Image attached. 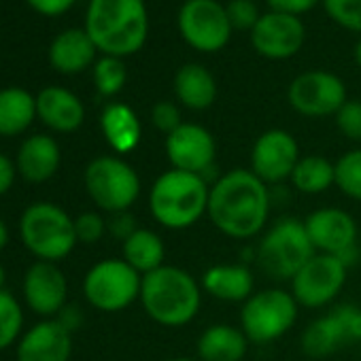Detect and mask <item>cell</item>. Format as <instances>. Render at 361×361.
<instances>
[{"label": "cell", "mask_w": 361, "mask_h": 361, "mask_svg": "<svg viewBox=\"0 0 361 361\" xmlns=\"http://www.w3.org/2000/svg\"><path fill=\"white\" fill-rule=\"evenodd\" d=\"M207 217L228 238H255L270 219V190L249 168L228 170L211 183Z\"/></svg>", "instance_id": "obj_1"}, {"label": "cell", "mask_w": 361, "mask_h": 361, "mask_svg": "<svg viewBox=\"0 0 361 361\" xmlns=\"http://www.w3.org/2000/svg\"><path fill=\"white\" fill-rule=\"evenodd\" d=\"M85 32L104 56L126 58L140 51L149 35L145 0H90Z\"/></svg>", "instance_id": "obj_2"}, {"label": "cell", "mask_w": 361, "mask_h": 361, "mask_svg": "<svg viewBox=\"0 0 361 361\" xmlns=\"http://www.w3.org/2000/svg\"><path fill=\"white\" fill-rule=\"evenodd\" d=\"M202 287L188 270L164 264L142 276L140 304L151 321L161 327H185L202 306Z\"/></svg>", "instance_id": "obj_3"}, {"label": "cell", "mask_w": 361, "mask_h": 361, "mask_svg": "<svg viewBox=\"0 0 361 361\" xmlns=\"http://www.w3.org/2000/svg\"><path fill=\"white\" fill-rule=\"evenodd\" d=\"M211 183L192 172L166 170L149 190V213L166 230H188L196 226L209 211Z\"/></svg>", "instance_id": "obj_4"}, {"label": "cell", "mask_w": 361, "mask_h": 361, "mask_svg": "<svg viewBox=\"0 0 361 361\" xmlns=\"http://www.w3.org/2000/svg\"><path fill=\"white\" fill-rule=\"evenodd\" d=\"M20 240L37 262L58 264L79 245L75 219L54 202H35L20 217Z\"/></svg>", "instance_id": "obj_5"}, {"label": "cell", "mask_w": 361, "mask_h": 361, "mask_svg": "<svg viewBox=\"0 0 361 361\" xmlns=\"http://www.w3.org/2000/svg\"><path fill=\"white\" fill-rule=\"evenodd\" d=\"M304 219L283 217L266 228L259 236L255 257L259 270L274 281H289L314 255Z\"/></svg>", "instance_id": "obj_6"}, {"label": "cell", "mask_w": 361, "mask_h": 361, "mask_svg": "<svg viewBox=\"0 0 361 361\" xmlns=\"http://www.w3.org/2000/svg\"><path fill=\"white\" fill-rule=\"evenodd\" d=\"M85 192L92 202L113 215L134 207L140 196V176L132 164L119 155H100L85 166Z\"/></svg>", "instance_id": "obj_7"}, {"label": "cell", "mask_w": 361, "mask_h": 361, "mask_svg": "<svg viewBox=\"0 0 361 361\" xmlns=\"http://www.w3.org/2000/svg\"><path fill=\"white\" fill-rule=\"evenodd\" d=\"M300 304L293 293L279 287L255 291L240 308V329L251 344H270L283 338L298 321Z\"/></svg>", "instance_id": "obj_8"}, {"label": "cell", "mask_w": 361, "mask_h": 361, "mask_svg": "<svg viewBox=\"0 0 361 361\" xmlns=\"http://www.w3.org/2000/svg\"><path fill=\"white\" fill-rule=\"evenodd\" d=\"M142 274L128 262L102 259L94 264L83 279V295L100 312H121L140 298Z\"/></svg>", "instance_id": "obj_9"}, {"label": "cell", "mask_w": 361, "mask_h": 361, "mask_svg": "<svg viewBox=\"0 0 361 361\" xmlns=\"http://www.w3.org/2000/svg\"><path fill=\"white\" fill-rule=\"evenodd\" d=\"M176 22L183 41L200 54L221 51L232 37L228 11L217 0H185Z\"/></svg>", "instance_id": "obj_10"}, {"label": "cell", "mask_w": 361, "mask_h": 361, "mask_svg": "<svg viewBox=\"0 0 361 361\" xmlns=\"http://www.w3.org/2000/svg\"><path fill=\"white\" fill-rule=\"evenodd\" d=\"M304 226L317 253L334 255L340 262H344L348 268L357 262L359 230L350 213L338 207H323L312 211L304 219Z\"/></svg>", "instance_id": "obj_11"}, {"label": "cell", "mask_w": 361, "mask_h": 361, "mask_svg": "<svg viewBox=\"0 0 361 361\" xmlns=\"http://www.w3.org/2000/svg\"><path fill=\"white\" fill-rule=\"evenodd\" d=\"M348 276V266L334 255L314 253L291 279V293L300 308H323L331 304Z\"/></svg>", "instance_id": "obj_12"}, {"label": "cell", "mask_w": 361, "mask_h": 361, "mask_svg": "<svg viewBox=\"0 0 361 361\" xmlns=\"http://www.w3.org/2000/svg\"><path fill=\"white\" fill-rule=\"evenodd\" d=\"M289 104L304 117L336 115L348 100L344 81L327 71H308L298 75L287 90Z\"/></svg>", "instance_id": "obj_13"}, {"label": "cell", "mask_w": 361, "mask_h": 361, "mask_svg": "<svg viewBox=\"0 0 361 361\" xmlns=\"http://www.w3.org/2000/svg\"><path fill=\"white\" fill-rule=\"evenodd\" d=\"M164 151L170 168L200 176H209L215 170L217 142L215 136L200 123H183L170 132L164 140ZM209 180V178H207Z\"/></svg>", "instance_id": "obj_14"}, {"label": "cell", "mask_w": 361, "mask_h": 361, "mask_svg": "<svg viewBox=\"0 0 361 361\" xmlns=\"http://www.w3.org/2000/svg\"><path fill=\"white\" fill-rule=\"evenodd\" d=\"M300 157V145L293 134L281 128H272L259 134V138L253 142L249 170L266 185H276L291 178Z\"/></svg>", "instance_id": "obj_15"}, {"label": "cell", "mask_w": 361, "mask_h": 361, "mask_svg": "<svg viewBox=\"0 0 361 361\" xmlns=\"http://www.w3.org/2000/svg\"><path fill=\"white\" fill-rule=\"evenodd\" d=\"M306 39V30L300 18L287 13H264L251 30V43L255 51L270 60H287L295 56Z\"/></svg>", "instance_id": "obj_16"}, {"label": "cell", "mask_w": 361, "mask_h": 361, "mask_svg": "<svg viewBox=\"0 0 361 361\" xmlns=\"http://www.w3.org/2000/svg\"><path fill=\"white\" fill-rule=\"evenodd\" d=\"M28 308L45 319H54L68 304V281L58 264L35 262L22 283Z\"/></svg>", "instance_id": "obj_17"}, {"label": "cell", "mask_w": 361, "mask_h": 361, "mask_svg": "<svg viewBox=\"0 0 361 361\" xmlns=\"http://www.w3.org/2000/svg\"><path fill=\"white\" fill-rule=\"evenodd\" d=\"M73 355V334L56 319H43L22 334L16 357L18 361H68Z\"/></svg>", "instance_id": "obj_18"}, {"label": "cell", "mask_w": 361, "mask_h": 361, "mask_svg": "<svg viewBox=\"0 0 361 361\" xmlns=\"http://www.w3.org/2000/svg\"><path fill=\"white\" fill-rule=\"evenodd\" d=\"M37 117L54 132L71 134L85 121V106L71 90L49 85L37 94Z\"/></svg>", "instance_id": "obj_19"}, {"label": "cell", "mask_w": 361, "mask_h": 361, "mask_svg": "<svg viewBox=\"0 0 361 361\" xmlns=\"http://www.w3.org/2000/svg\"><path fill=\"white\" fill-rule=\"evenodd\" d=\"M62 164V149L58 140L49 134H35L26 138L16 157L18 174L28 183H45L56 176Z\"/></svg>", "instance_id": "obj_20"}, {"label": "cell", "mask_w": 361, "mask_h": 361, "mask_svg": "<svg viewBox=\"0 0 361 361\" xmlns=\"http://www.w3.org/2000/svg\"><path fill=\"white\" fill-rule=\"evenodd\" d=\"M200 287L215 300L243 304L255 293V274L247 264H215L204 270Z\"/></svg>", "instance_id": "obj_21"}, {"label": "cell", "mask_w": 361, "mask_h": 361, "mask_svg": "<svg viewBox=\"0 0 361 361\" xmlns=\"http://www.w3.org/2000/svg\"><path fill=\"white\" fill-rule=\"evenodd\" d=\"M245 331L230 323H213L196 342V357L200 361H243L249 350Z\"/></svg>", "instance_id": "obj_22"}, {"label": "cell", "mask_w": 361, "mask_h": 361, "mask_svg": "<svg viewBox=\"0 0 361 361\" xmlns=\"http://www.w3.org/2000/svg\"><path fill=\"white\" fill-rule=\"evenodd\" d=\"M96 45L85 30L71 28L60 32L49 45V62L62 75H77L96 60Z\"/></svg>", "instance_id": "obj_23"}, {"label": "cell", "mask_w": 361, "mask_h": 361, "mask_svg": "<svg viewBox=\"0 0 361 361\" xmlns=\"http://www.w3.org/2000/svg\"><path fill=\"white\" fill-rule=\"evenodd\" d=\"M100 130L109 147L117 155L132 153L142 136V126L134 109H130L123 102L109 104L100 115Z\"/></svg>", "instance_id": "obj_24"}, {"label": "cell", "mask_w": 361, "mask_h": 361, "mask_svg": "<svg viewBox=\"0 0 361 361\" xmlns=\"http://www.w3.org/2000/svg\"><path fill=\"white\" fill-rule=\"evenodd\" d=\"M176 100L190 111H207L217 98V81L202 64H185L174 75Z\"/></svg>", "instance_id": "obj_25"}, {"label": "cell", "mask_w": 361, "mask_h": 361, "mask_svg": "<svg viewBox=\"0 0 361 361\" xmlns=\"http://www.w3.org/2000/svg\"><path fill=\"white\" fill-rule=\"evenodd\" d=\"M37 119V96L24 87L0 90V136H20Z\"/></svg>", "instance_id": "obj_26"}, {"label": "cell", "mask_w": 361, "mask_h": 361, "mask_svg": "<svg viewBox=\"0 0 361 361\" xmlns=\"http://www.w3.org/2000/svg\"><path fill=\"white\" fill-rule=\"evenodd\" d=\"M121 259L128 262L138 274H149L164 266L166 247L157 232L138 228L128 240L121 243Z\"/></svg>", "instance_id": "obj_27"}, {"label": "cell", "mask_w": 361, "mask_h": 361, "mask_svg": "<svg viewBox=\"0 0 361 361\" xmlns=\"http://www.w3.org/2000/svg\"><path fill=\"white\" fill-rule=\"evenodd\" d=\"M300 346L302 353L312 357V359H323L327 355H334L336 350H340L346 344L344 331L336 319V314L329 310L323 317H317L304 331L300 338Z\"/></svg>", "instance_id": "obj_28"}, {"label": "cell", "mask_w": 361, "mask_h": 361, "mask_svg": "<svg viewBox=\"0 0 361 361\" xmlns=\"http://www.w3.org/2000/svg\"><path fill=\"white\" fill-rule=\"evenodd\" d=\"M289 180L300 194L319 196L336 185V161H329L319 153L302 155Z\"/></svg>", "instance_id": "obj_29"}, {"label": "cell", "mask_w": 361, "mask_h": 361, "mask_svg": "<svg viewBox=\"0 0 361 361\" xmlns=\"http://www.w3.org/2000/svg\"><path fill=\"white\" fill-rule=\"evenodd\" d=\"M24 327V308L16 295L0 291V350L20 342Z\"/></svg>", "instance_id": "obj_30"}, {"label": "cell", "mask_w": 361, "mask_h": 361, "mask_svg": "<svg viewBox=\"0 0 361 361\" xmlns=\"http://www.w3.org/2000/svg\"><path fill=\"white\" fill-rule=\"evenodd\" d=\"M336 188L346 198L361 202V149H350L338 157Z\"/></svg>", "instance_id": "obj_31"}, {"label": "cell", "mask_w": 361, "mask_h": 361, "mask_svg": "<svg viewBox=\"0 0 361 361\" xmlns=\"http://www.w3.org/2000/svg\"><path fill=\"white\" fill-rule=\"evenodd\" d=\"M126 79H128V71H126V64L121 62V58L102 56L100 60H96L94 85L100 96L111 98V96L119 94L126 85Z\"/></svg>", "instance_id": "obj_32"}, {"label": "cell", "mask_w": 361, "mask_h": 361, "mask_svg": "<svg viewBox=\"0 0 361 361\" xmlns=\"http://www.w3.org/2000/svg\"><path fill=\"white\" fill-rule=\"evenodd\" d=\"M327 16L350 32H361V0H323Z\"/></svg>", "instance_id": "obj_33"}, {"label": "cell", "mask_w": 361, "mask_h": 361, "mask_svg": "<svg viewBox=\"0 0 361 361\" xmlns=\"http://www.w3.org/2000/svg\"><path fill=\"white\" fill-rule=\"evenodd\" d=\"M75 234H77L79 243L96 245L104 238V234H109L106 232V219L96 211L81 213L79 217H75Z\"/></svg>", "instance_id": "obj_34"}, {"label": "cell", "mask_w": 361, "mask_h": 361, "mask_svg": "<svg viewBox=\"0 0 361 361\" xmlns=\"http://www.w3.org/2000/svg\"><path fill=\"white\" fill-rule=\"evenodd\" d=\"M338 130L355 142H361V100H346L334 115Z\"/></svg>", "instance_id": "obj_35"}, {"label": "cell", "mask_w": 361, "mask_h": 361, "mask_svg": "<svg viewBox=\"0 0 361 361\" xmlns=\"http://www.w3.org/2000/svg\"><path fill=\"white\" fill-rule=\"evenodd\" d=\"M226 11H228V20H230L232 30H249L251 32L262 18L253 0H230Z\"/></svg>", "instance_id": "obj_36"}, {"label": "cell", "mask_w": 361, "mask_h": 361, "mask_svg": "<svg viewBox=\"0 0 361 361\" xmlns=\"http://www.w3.org/2000/svg\"><path fill=\"white\" fill-rule=\"evenodd\" d=\"M344 331L346 344H361V308L355 304H340L331 310Z\"/></svg>", "instance_id": "obj_37"}, {"label": "cell", "mask_w": 361, "mask_h": 361, "mask_svg": "<svg viewBox=\"0 0 361 361\" xmlns=\"http://www.w3.org/2000/svg\"><path fill=\"white\" fill-rule=\"evenodd\" d=\"M151 123L161 132V134H170L174 132L178 126H183V117H180V111L174 102L170 100H161L157 104H153L151 109Z\"/></svg>", "instance_id": "obj_38"}, {"label": "cell", "mask_w": 361, "mask_h": 361, "mask_svg": "<svg viewBox=\"0 0 361 361\" xmlns=\"http://www.w3.org/2000/svg\"><path fill=\"white\" fill-rule=\"evenodd\" d=\"M136 230H138V226H136V219L132 217L130 211L113 213V215H109V219H106V232H109L113 238L121 240V243L128 240Z\"/></svg>", "instance_id": "obj_39"}, {"label": "cell", "mask_w": 361, "mask_h": 361, "mask_svg": "<svg viewBox=\"0 0 361 361\" xmlns=\"http://www.w3.org/2000/svg\"><path fill=\"white\" fill-rule=\"evenodd\" d=\"M268 7L276 13H287V16H304L308 13L319 0H266Z\"/></svg>", "instance_id": "obj_40"}, {"label": "cell", "mask_w": 361, "mask_h": 361, "mask_svg": "<svg viewBox=\"0 0 361 361\" xmlns=\"http://www.w3.org/2000/svg\"><path fill=\"white\" fill-rule=\"evenodd\" d=\"M26 3L41 16L45 18H58L64 16L66 11H71V7L77 3V0H26Z\"/></svg>", "instance_id": "obj_41"}, {"label": "cell", "mask_w": 361, "mask_h": 361, "mask_svg": "<svg viewBox=\"0 0 361 361\" xmlns=\"http://www.w3.org/2000/svg\"><path fill=\"white\" fill-rule=\"evenodd\" d=\"M66 331H71V334H75L77 329H81V325H83V321H85V314H83V310H81V306H77V304H66L56 317H54Z\"/></svg>", "instance_id": "obj_42"}, {"label": "cell", "mask_w": 361, "mask_h": 361, "mask_svg": "<svg viewBox=\"0 0 361 361\" xmlns=\"http://www.w3.org/2000/svg\"><path fill=\"white\" fill-rule=\"evenodd\" d=\"M16 176H18L16 161H11L9 155L0 153V196H5V194L13 188Z\"/></svg>", "instance_id": "obj_43"}, {"label": "cell", "mask_w": 361, "mask_h": 361, "mask_svg": "<svg viewBox=\"0 0 361 361\" xmlns=\"http://www.w3.org/2000/svg\"><path fill=\"white\" fill-rule=\"evenodd\" d=\"M7 245H9V228L3 219H0V251H3Z\"/></svg>", "instance_id": "obj_44"}, {"label": "cell", "mask_w": 361, "mask_h": 361, "mask_svg": "<svg viewBox=\"0 0 361 361\" xmlns=\"http://www.w3.org/2000/svg\"><path fill=\"white\" fill-rule=\"evenodd\" d=\"M355 62H357L359 68H361V39H359V43L355 45Z\"/></svg>", "instance_id": "obj_45"}, {"label": "cell", "mask_w": 361, "mask_h": 361, "mask_svg": "<svg viewBox=\"0 0 361 361\" xmlns=\"http://www.w3.org/2000/svg\"><path fill=\"white\" fill-rule=\"evenodd\" d=\"M5 279H7V272H5V266L0 264V291L5 289Z\"/></svg>", "instance_id": "obj_46"}, {"label": "cell", "mask_w": 361, "mask_h": 361, "mask_svg": "<svg viewBox=\"0 0 361 361\" xmlns=\"http://www.w3.org/2000/svg\"><path fill=\"white\" fill-rule=\"evenodd\" d=\"M166 361H200L198 357H172V359H166Z\"/></svg>", "instance_id": "obj_47"}]
</instances>
